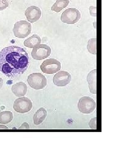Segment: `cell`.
<instances>
[{
    "instance_id": "22",
    "label": "cell",
    "mask_w": 131,
    "mask_h": 148,
    "mask_svg": "<svg viewBox=\"0 0 131 148\" xmlns=\"http://www.w3.org/2000/svg\"><path fill=\"white\" fill-rule=\"evenodd\" d=\"M3 86V78L0 77V89Z\"/></svg>"
},
{
    "instance_id": "8",
    "label": "cell",
    "mask_w": 131,
    "mask_h": 148,
    "mask_svg": "<svg viewBox=\"0 0 131 148\" xmlns=\"http://www.w3.org/2000/svg\"><path fill=\"white\" fill-rule=\"evenodd\" d=\"M51 54V49L48 45L43 44L35 46L31 51V56L35 60H43L48 58Z\"/></svg>"
},
{
    "instance_id": "4",
    "label": "cell",
    "mask_w": 131,
    "mask_h": 148,
    "mask_svg": "<svg viewBox=\"0 0 131 148\" xmlns=\"http://www.w3.org/2000/svg\"><path fill=\"white\" fill-rule=\"evenodd\" d=\"M81 18V13L78 9L71 8L65 10L60 17V20L67 24H74L78 22Z\"/></svg>"
},
{
    "instance_id": "1",
    "label": "cell",
    "mask_w": 131,
    "mask_h": 148,
    "mask_svg": "<svg viewBox=\"0 0 131 148\" xmlns=\"http://www.w3.org/2000/svg\"><path fill=\"white\" fill-rule=\"evenodd\" d=\"M29 59L25 49L17 46H8L0 51V71L9 77L20 75L29 67Z\"/></svg>"
},
{
    "instance_id": "11",
    "label": "cell",
    "mask_w": 131,
    "mask_h": 148,
    "mask_svg": "<svg viewBox=\"0 0 131 148\" xmlns=\"http://www.w3.org/2000/svg\"><path fill=\"white\" fill-rule=\"evenodd\" d=\"M12 92L17 97L24 96L27 92V86L25 83L18 82L12 86Z\"/></svg>"
},
{
    "instance_id": "9",
    "label": "cell",
    "mask_w": 131,
    "mask_h": 148,
    "mask_svg": "<svg viewBox=\"0 0 131 148\" xmlns=\"http://www.w3.org/2000/svg\"><path fill=\"white\" fill-rule=\"evenodd\" d=\"M72 80V75L66 71H59L53 78V83L55 86H65Z\"/></svg>"
},
{
    "instance_id": "23",
    "label": "cell",
    "mask_w": 131,
    "mask_h": 148,
    "mask_svg": "<svg viewBox=\"0 0 131 148\" xmlns=\"http://www.w3.org/2000/svg\"><path fill=\"white\" fill-rule=\"evenodd\" d=\"M0 129H6V130H7V129H8V127L5 126V125H4L2 124V125H0Z\"/></svg>"
},
{
    "instance_id": "13",
    "label": "cell",
    "mask_w": 131,
    "mask_h": 148,
    "mask_svg": "<svg viewBox=\"0 0 131 148\" xmlns=\"http://www.w3.org/2000/svg\"><path fill=\"white\" fill-rule=\"evenodd\" d=\"M41 42V39L40 36L38 35L35 34L29 37V38L25 40L23 42L26 47L29 48H33L35 46L39 45Z\"/></svg>"
},
{
    "instance_id": "18",
    "label": "cell",
    "mask_w": 131,
    "mask_h": 148,
    "mask_svg": "<svg viewBox=\"0 0 131 148\" xmlns=\"http://www.w3.org/2000/svg\"><path fill=\"white\" fill-rule=\"evenodd\" d=\"M9 6L8 0H0V11H3Z\"/></svg>"
},
{
    "instance_id": "15",
    "label": "cell",
    "mask_w": 131,
    "mask_h": 148,
    "mask_svg": "<svg viewBox=\"0 0 131 148\" xmlns=\"http://www.w3.org/2000/svg\"><path fill=\"white\" fill-rule=\"evenodd\" d=\"M69 2V0H57L54 5L51 7V10L56 12H59L68 5Z\"/></svg>"
},
{
    "instance_id": "10",
    "label": "cell",
    "mask_w": 131,
    "mask_h": 148,
    "mask_svg": "<svg viewBox=\"0 0 131 148\" xmlns=\"http://www.w3.org/2000/svg\"><path fill=\"white\" fill-rule=\"evenodd\" d=\"M25 14L28 21L34 23L40 19L41 16V11L38 6H31L26 9Z\"/></svg>"
},
{
    "instance_id": "7",
    "label": "cell",
    "mask_w": 131,
    "mask_h": 148,
    "mask_svg": "<svg viewBox=\"0 0 131 148\" xmlns=\"http://www.w3.org/2000/svg\"><path fill=\"white\" fill-rule=\"evenodd\" d=\"M14 109L17 112L24 114L29 112L33 107L32 102L30 99L26 97H22L17 99L14 103Z\"/></svg>"
},
{
    "instance_id": "3",
    "label": "cell",
    "mask_w": 131,
    "mask_h": 148,
    "mask_svg": "<svg viewBox=\"0 0 131 148\" xmlns=\"http://www.w3.org/2000/svg\"><path fill=\"white\" fill-rule=\"evenodd\" d=\"M27 82L35 90L43 89L47 85L46 78L41 73H33L28 77Z\"/></svg>"
},
{
    "instance_id": "19",
    "label": "cell",
    "mask_w": 131,
    "mask_h": 148,
    "mask_svg": "<svg viewBox=\"0 0 131 148\" xmlns=\"http://www.w3.org/2000/svg\"><path fill=\"white\" fill-rule=\"evenodd\" d=\"M89 125L91 129H97V118L94 117L91 119Z\"/></svg>"
},
{
    "instance_id": "16",
    "label": "cell",
    "mask_w": 131,
    "mask_h": 148,
    "mask_svg": "<svg viewBox=\"0 0 131 148\" xmlns=\"http://www.w3.org/2000/svg\"><path fill=\"white\" fill-rule=\"evenodd\" d=\"M13 119V114L10 111H4L0 113V123L6 125L10 123Z\"/></svg>"
},
{
    "instance_id": "14",
    "label": "cell",
    "mask_w": 131,
    "mask_h": 148,
    "mask_svg": "<svg viewBox=\"0 0 131 148\" xmlns=\"http://www.w3.org/2000/svg\"><path fill=\"white\" fill-rule=\"evenodd\" d=\"M47 116V111L43 108L39 109L36 111L33 116V122L36 125H39L45 120Z\"/></svg>"
},
{
    "instance_id": "5",
    "label": "cell",
    "mask_w": 131,
    "mask_h": 148,
    "mask_svg": "<svg viewBox=\"0 0 131 148\" xmlns=\"http://www.w3.org/2000/svg\"><path fill=\"white\" fill-rule=\"evenodd\" d=\"M78 108L81 113L89 114L94 111L96 108V103L91 97L84 96L79 99Z\"/></svg>"
},
{
    "instance_id": "17",
    "label": "cell",
    "mask_w": 131,
    "mask_h": 148,
    "mask_svg": "<svg viewBox=\"0 0 131 148\" xmlns=\"http://www.w3.org/2000/svg\"><path fill=\"white\" fill-rule=\"evenodd\" d=\"M87 48L88 51L92 54H96V48H97V39L93 38L88 41Z\"/></svg>"
},
{
    "instance_id": "6",
    "label": "cell",
    "mask_w": 131,
    "mask_h": 148,
    "mask_svg": "<svg viewBox=\"0 0 131 148\" xmlns=\"http://www.w3.org/2000/svg\"><path fill=\"white\" fill-rule=\"evenodd\" d=\"M40 69L43 72L51 75L60 71L61 69V63L57 59L50 58L45 60L41 64Z\"/></svg>"
},
{
    "instance_id": "12",
    "label": "cell",
    "mask_w": 131,
    "mask_h": 148,
    "mask_svg": "<svg viewBox=\"0 0 131 148\" xmlns=\"http://www.w3.org/2000/svg\"><path fill=\"white\" fill-rule=\"evenodd\" d=\"M96 74L97 70L94 69L92 71L89 73L87 77V81L89 83L90 92L93 94L97 93V86H96Z\"/></svg>"
},
{
    "instance_id": "2",
    "label": "cell",
    "mask_w": 131,
    "mask_h": 148,
    "mask_svg": "<svg viewBox=\"0 0 131 148\" xmlns=\"http://www.w3.org/2000/svg\"><path fill=\"white\" fill-rule=\"evenodd\" d=\"M31 31V25L26 21L17 22L14 26L13 32L15 36L19 38H24L29 36Z\"/></svg>"
},
{
    "instance_id": "20",
    "label": "cell",
    "mask_w": 131,
    "mask_h": 148,
    "mask_svg": "<svg viewBox=\"0 0 131 148\" xmlns=\"http://www.w3.org/2000/svg\"><path fill=\"white\" fill-rule=\"evenodd\" d=\"M89 11L90 14L92 16L96 17L97 16V8L95 6H91L89 8Z\"/></svg>"
},
{
    "instance_id": "21",
    "label": "cell",
    "mask_w": 131,
    "mask_h": 148,
    "mask_svg": "<svg viewBox=\"0 0 131 148\" xmlns=\"http://www.w3.org/2000/svg\"><path fill=\"white\" fill-rule=\"evenodd\" d=\"M29 128H30L29 125L26 122L23 123L22 125L19 127V129H29Z\"/></svg>"
}]
</instances>
